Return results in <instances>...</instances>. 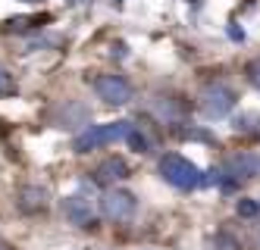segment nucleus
<instances>
[{
	"instance_id": "f257e3e1",
	"label": "nucleus",
	"mask_w": 260,
	"mask_h": 250,
	"mask_svg": "<svg viewBox=\"0 0 260 250\" xmlns=\"http://www.w3.org/2000/svg\"><path fill=\"white\" fill-rule=\"evenodd\" d=\"M160 178L166 185H173L179 191H194L204 185V175H201V169L191 163V160H185L179 157V153H166V157L160 160Z\"/></svg>"
},
{
	"instance_id": "f03ea898",
	"label": "nucleus",
	"mask_w": 260,
	"mask_h": 250,
	"mask_svg": "<svg viewBox=\"0 0 260 250\" xmlns=\"http://www.w3.org/2000/svg\"><path fill=\"white\" fill-rule=\"evenodd\" d=\"M132 125L128 122H104V125H88L82 134H76L72 141V150L76 153H88V150H98V147H107V144H116L122 138H128Z\"/></svg>"
},
{
	"instance_id": "7ed1b4c3",
	"label": "nucleus",
	"mask_w": 260,
	"mask_h": 250,
	"mask_svg": "<svg viewBox=\"0 0 260 250\" xmlns=\"http://www.w3.org/2000/svg\"><path fill=\"white\" fill-rule=\"evenodd\" d=\"M135 206H138L135 194H132V191H125V188H107L104 194H101V203H98L101 216L107 222H132Z\"/></svg>"
},
{
	"instance_id": "20e7f679",
	"label": "nucleus",
	"mask_w": 260,
	"mask_h": 250,
	"mask_svg": "<svg viewBox=\"0 0 260 250\" xmlns=\"http://www.w3.org/2000/svg\"><path fill=\"white\" fill-rule=\"evenodd\" d=\"M238 103V94L229 88V85H207L201 91V97H198V106L204 113V119H222V116H229V113L235 110Z\"/></svg>"
},
{
	"instance_id": "39448f33",
	"label": "nucleus",
	"mask_w": 260,
	"mask_h": 250,
	"mask_svg": "<svg viewBox=\"0 0 260 250\" xmlns=\"http://www.w3.org/2000/svg\"><path fill=\"white\" fill-rule=\"evenodd\" d=\"M94 94L107 106H125L132 100V85L122 75H98L94 79Z\"/></svg>"
},
{
	"instance_id": "423d86ee",
	"label": "nucleus",
	"mask_w": 260,
	"mask_h": 250,
	"mask_svg": "<svg viewBox=\"0 0 260 250\" xmlns=\"http://www.w3.org/2000/svg\"><path fill=\"white\" fill-rule=\"evenodd\" d=\"M63 219L69 225H76V228H94L98 225L94 203H91L88 197H82V194H72V197L63 200Z\"/></svg>"
},
{
	"instance_id": "0eeeda50",
	"label": "nucleus",
	"mask_w": 260,
	"mask_h": 250,
	"mask_svg": "<svg viewBox=\"0 0 260 250\" xmlns=\"http://www.w3.org/2000/svg\"><path fill=\"white\" fill-rule=\"evenodd\" d=\"M222 169H226L232 178H241V182L260 178V153H235V157H229L222 163Z\"/></svg>"
},
{
	"instance_id": "6e6552de",
	"label": "nucleus",
	"mask_w": 260,
	"mask_h": 250,
	"mask_svg": "<svg viewBox=\"0 0 260 250\" xmlns=\"http://www.w3.org/2000/svg\"><path fill=\"white\" fill-rule=\"evenodd\" d=\"M47 203H50V194H47L44 188H38V185H22L19 194H16V206H19L22 213H28V216L44 213Z\"/></svg>"
},
{
	"instance_id": "1a4fd4ad",
	"label": "nucleus",
	"mask_w": 260,
	"mask_h": 250,
	"mask_svg": "<svg viewBox=\"0 0 260 250\" xmlns=\"http://www.w3.org/2000/svg\"><path fill=\"white\" fill-rule=\"evenodd\" d=\"M122 178H128V166H125V160L122 157H107L98 169H94V182L107 191V188H113L116 182H122Z\"/></svg>"
},
{
	"instance_id": "9d476101",
	"label": "nucleus",
	"mask_w": 260,
	"mask_h": 250,
	"mask_svg": "<svg viewBox=\"0 0 260 250\" xmlns=\"http://www.w3.org/2000/svg\"><path fill=\"white\" fill-rule=\"evenodd\" d=\"M88 119H91V113L82 106V103H76V100H69L63 110H60V116H57V128H82V125H88Z\"/></svg>"
},
{
	"instance_id": "9b49d317",
	"label": "nucleus",
	"mask_w": 260,
	"mask_h": 250,
	"mask_svg": "<svg viewBox=\"0 0 260 250\" xmlns=\"http://www.w3.org/2000/svg\"><path fill=\"white\" fill-rule=\"evenodd\" d=\"M235 134H251V138H260V113H238L232 119Z\"/></svg>"
},
{
	"instance_id": "f8f14e48",
	"label": "nucleus",
	"mask_w": 260,
	"mask_h": 250,
	"mask_svg": "<svg viewBox=\"0 0 260 250\" xmlns=\"http://www.w3.org/2000/svg\"><path fill=\"white\" fill-rule=\"evenodd\" d=\"M154 113H157V119L160 122H179L182 119V106L170 97H157L154 100Z\"/></svg>"
},
{
	"instance_id": "ddd939ff",
	"label": "nucleus",
	"mask_w": 260,
	"mask_h": 250,
	"mask_svg": "<svg viewBox=\"0 0 260 250\" xmlns=\"http://www.w3.org/2000/svg\"><path fill=\"white\" fill-rule=\"evenodd\" d=\"M213 250H245V247H241V241L235 235L219 232V235H213Z\"/></svg>"
},
{
	"instance_id": "4468645a",
	"label": "nucleus",
	"mask_w": 260,
	"mask_h": 250,
	"mask_svg": "<svg viewBox=\"0 0 260 250\" xmlns=\"http://www.w3.org/2000/svg\"><path fill=\"white\" fill-rule=\"evenodd\" d=\"M16 94V79L10 75V69L0 63V97H13Z\"/></svg>"
},
{
	"instance_id": "2eb2a0df",
	"label": "nucleus",
	"mask_w": 260,
	"mask_h": 250,
	"mask_svg": "<svg viewBox=\"0 0 260 250\" xmlns=\"http://www.w3.org/2000/svg\"><path fill=\"white\" fill-rule=\"evenodd\" d=\"M235 213H238L241 219H254V216L260 213V203H257V200H248V197H241V200L235 203Z\"/></svg>"
},
{
	"instance_id": "dca6fc26",
	"label": "nucleus",
	"mask_w": 260,
	"mask_h": 250,
	"mask_svg": "<svg viewBox=\"0 0 260 250\" xmlns=\"http://www.w3.org/2000/svg\"><path fill=\"white\" fill-rule=\"evenodd\" d=\"M128 144H132L138 153H147V150H151V141H147V138H144V134H141L138 128H132V131H128Z\"/></svg>"
},
{
	"instance_id": "f3484780",
	"label": "nucleus",
	"mask_w": 260,
	"mask_h": 250,
	"mask_svg": "<svg viewBox=\"0 0 260 250\" xmlns=\"http://www.w3.org/2000/svg\"><path fill=\"white\" fill-rule=\"evenodd\" d=\"M245 75H248V82L260 91V60H251V63L245 66Z\"/></svg>"
},
{
	"instance_id": "a211bd4d",
	"label": "nucleus",
	"mask_w": 260,
	"mask_h": 250,
	"mask_svg": "<svg viewBox=\"0 0 260 250\" xmlns=\"http://www.w3.org/2000/svg\"><path fill=\"white\" fill-rule=\"evenodd\" d=\"M229 34L235 38V41H241V38H245V31H241V28H229Z\"/></svg>"
},
{
	"instance_id": "6ab92c4d",
	"label": "nucleus",
	"mask_w": 260,
	"mask_h": 250,
	"mask_svg": "<svg viewBox=\"0 0 260 250\" xmlns=\"http://www.w3.org/2000/svg\"><path fill=\"white\" fill-rule=\"evenodd\" d=\"M0 250H13V247H10V244H7L4 238H0Z\"/></svg>"
},
{
	"instance_id": "aec40b11",
	"label": "nucleus",
	"mask_w": 260,
	"mask_h": 250,
	"mask_svg": "<svg viewBox=\"0 0 260 250\" xmlns=\"http://www.w3.org/2000/svg\"><path fill=\"white\" fill-rule=\"evenodd\" d=\"M22 4H38V0H22Z\"/></svg>"
}]
</instances>
